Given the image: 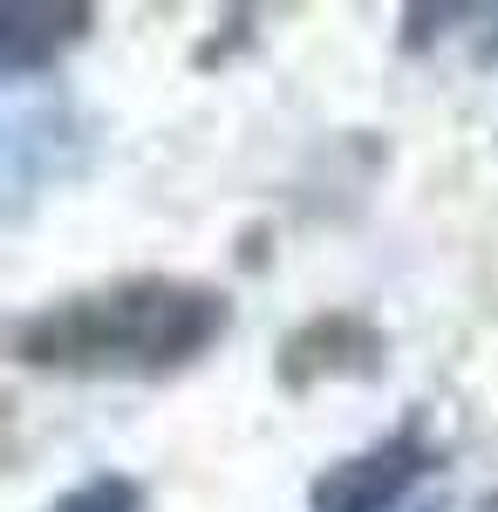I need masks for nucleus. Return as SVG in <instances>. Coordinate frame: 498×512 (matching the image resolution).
Returning a JSON list of instances; mask_svg holds the SVG:
<instances>
[{"instance_id": "1", "label": "nucleus", "mask_w": 498, "mask_h": 512, "mask_svg": "<svg viewBox=\"0 0 498 512\" xmlns=\"http://www.w3.org/2000/svg\"><path fill=\"white\" fill-rule=\"evenodd\" d=\"M232 301L205 280L130 274L110 287L69 294L21 321L14 355L48 376H171L226 342Z\"/></svg>"}, {"instance_id": "2", "label": "nucleus", "mask_w": 498, "mask_h": 512, "mask_svg": "<svg viewBox=\"0 0 498 512\" xmlns=\"http://www.w3.org/2000/svg\"><path fill=\"white\" fill-rule=\"evenodd\" d=\"M430 465H437L430 444L403 431L389 444H376V451H362V458L328 465V478L314 485V512H389Z\"/></svg>"}, {"instance_id": "3", "label": "nucleus", "mask_w": 498, "mask_h": 512, "mask_svg": "<svg viewBox=\"0 0 498 512\" xmlns=\"http://www.w3.org/2000/svg\"><path fill=\"white\" fill-rule=\"evenodd\" d=\"M89 21H96L89 7H0V69L7 76L48 69L89 35Z\"/></svg>"}, {"instance_id": "4", "label": "nucleus", "mask_w": 498, "mask_h": 512, "mask_svg": "<svg viewBox=\"0 0 498 512\" xmlns=\"http://www.w3.org/2000/svg\"><path fill=\"white\" fill-rule=\"evenodd\" d=\"M48 512H144V492L116 472H96V478H82V485H69Z\"/></svg>"}, {"instance_id": "5", "label": "nucleus", "mask_w": 498, "mask_h": 512, "mask_svg": "<svg viewBox=\"0 0 498 512\" xmlns=\"http://www.w3.org/2000/svg\"><path fill=\"white\" fill-rule=\"evenodd\" d=\"M492 48H498V41H492Z\"/></svg>"}]
</instances>
